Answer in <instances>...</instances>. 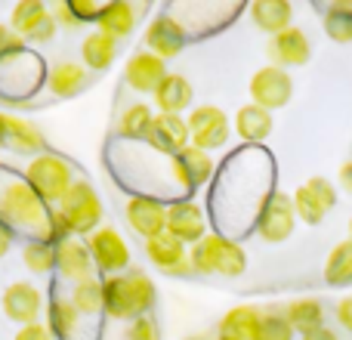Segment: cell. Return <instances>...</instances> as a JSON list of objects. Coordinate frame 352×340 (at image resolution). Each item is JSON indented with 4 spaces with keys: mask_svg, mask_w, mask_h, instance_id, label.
Instances as JSON below:
<instances>
[{
    "mask_svg": "<svg viewBox=\"0 0 352 340\" xmlns=\"http://www.w3.org/2000/svg\"><path fill=\"white\" fill-rule=\"evenodd\" d=\"M0 223L16 235L28 232L31 242H50V207L25 182L22 173L0 167Z\"/></svg>",
    "mask_w": 352,
    "mask_h": 340,
    "instance_id": "6da1fadb",
    "label": "cell"
},
{
    "mask_svg": "<svg viewBox=\"0 0 352 340\" xmlns=\"http://www.w3.org/2000/svg\"><path fill=\"white\" fill-rule=\"evenodd\" d=\"M155 281L142 269H127L121 275H109L102 281V312L111 319H133L148 316L155 306Z\"/></svg>",
    "mask_w": 352,
    "mask_h": 340,
    "instance_id": "7a4b0ae2",
    "label": "cell"
},
{
    "mask_svg": "<svg viewBox=\"0 0 352 340\" xmlns=\"http://www.w3.org/2000/svg\"><path fill=\"white\" fill-rule=\"evenodd\" d=\"M25 182L37 192V198L47 207H59V201L65 198V192L74 182V164L68 158L56 152H43L37 158L28 161V167L22 170Z\"/></svg>",
    "mask_w": 352,
    "mask_h": 340,
    "instance_id": "3957f363",
    "label": "cell"
},
{
    "mask_svg": "<svg viewBox=\"0 0 352 340\" xmlns=\"http://www.w3.org/2000/svg\"><path fill=\"white\" fill-rule=\"evenodd\" d=\"M41 84H47V68L41 56L31 53L28 47L0 59V96H6L10 103L34 96Z\"/></svg>",
    "mask_w": 352,
    "mask_h": 340,
    "instance_id": "277c9868",
    "label": "cell"
},
{
    "mask_svg": "<svg viewBox=\"0 0 352 340\" xmlns=\"http://www.w3.org/2000/svg\"><path fill=\"white\" fill-rule=\"evenodd\" d=\"M56 211L62 213V220L68 223V229H72L74 238H80V235L87 238L102 226V201H99L96 189H93L87 180H74Z\"/></svg>",
    "mask_w": 352,
    "mask_h": 340,
    "instance_id": "5b68a950",
    "label": "cell"
},
{
    "mask_svg": "<svg viewBox=\"0 0 352 340\" xmlns=\"http://www.w3.org/2000/svg\"><path fill=\"white\" fill-rule=\"evenodd\" d=\"M186 124H188L192 146L201 149V152L223 149L232 136V121L219 105H195L192 115L186 118Z\"/></svg>",
    "mask_w": 352,
    "mask_h": 340,
    "instance_id": "8992f818",
    "label": "cell"
},
{
    "mask_svg": "<svg viewBox=\"0 0 352 340\" xmlns=\"http://www.w3.org/2000/svg\"><path fill=\"white\" fill-rule=\"evenodd\" d=\"M10 28L19 34L25 43H50L56 37V19L41 0H22L12 6L10 12Z\"/></svg>",
    "mask_w": 352,
    "mask_h": 340,
    "instance_id": "52a82bcc",
    "label": "cell"
},
{
    "mask_svg": "<svg viewBox=\"0 0 352 340\" xmlns=\"http://www.w3.org/2000/svg\"><path fill=\"white\" fill-rule=\"evenodd\" d=\"M254 229H256V235H260L263 242H269V244L287 242V238L294 235V229H297V213H294L291 195H285V192L275 189V192L269 195V201L263 204Z\"/></svg>",
    "mask_w": 352,
    "mask_h": 340,
    "instance_id": "ba28073f",
    "label": "cell"
},
{
    "mask_svg": "<svg viewBox=\"0 0 352 340\" xmlns=\"http://www.w3.org/2000/svg\"><path fill=\"white\" fill-rule=\"evenodd\" d=\"M294 96V81L285 68L278 65H263L250 78V103L260 105L266 111H278L291 103Z\"/></svg>",
    "mask_w": 352,
    "mask_h": 340,
    "instance_id": "9c48e42d",
    "label": "cell"
},
{
    "mask_svg": "<svg viewBox=\"0 0 352 340\" xmlns=\"http://www.w3.org/2000/svg\"><path fill=\"white\" fill-rule=\"evenodd\" d=\"M87 248H90L93 257V266L99 273H109V275H121L124 269L130 266V248L124 242V235L111 226H99L93 235L84 238Z\"/></svg>",
    "mask_w": 352,
    "mask_h": 340,
    "instance_id": "30bf717a",
    "label": "cell"
},
{
    "mask_svg": "<svg viewBox=\"0 0 352 340\" xmlns=\"http://www.w3.org/2000/svg\"><path fill=\"white\" fill-rule=\"evenodd\" d=\"M124 213H127L130 229L140 238H146V242L167 232V204L161 198H155V195H133V198H127Z\"/></svg>",
    "mask_w": 352,
    "mask_h": 340,
    "instance_id": "8fae6325",
    "label": "cell"
},
{
    "mask_svg": "<svg viewBox=\"0 0 352 340\" xmlns=\"http://www.w3.org/2000/svg\"><path fill=\"white\" fill-rule=\"evenodd\" d=\"M167 235H173L176 242H182L186 248L198 244L207 235V217L195 201L176 198L173 204H167Z\"/></svg>",
    "mask_w": 352,
    "mask_h": 340,
    "instance_id": "7c38bea8",
    "label": "cell"
},
{
    "mask_svg": "<svg viewBox=\"0 0 352 340\" xmlns=\"http://www.w3.org/2000/svg\"><path fill=\"white\" fill-rule=\"evenodd\" d=\"M266 56H269V65H278V68H297V65H306L312 59V43L306 37L303 28L291 25L287 31L281 34L269 37V47H266Z\"/></svg>",
    "mask_w": 352,
    "mask_h": 340,
    "instance_id": "4fadbf2b",
    "label": "cell"
},
{
    "mask_svg": "<svg viewBox=\"0 0 352 340\" xmlns=\"http://www.w3.org/2000/svg\"><path fill=\"white\" fill-rule=\"evenodd\" d=\"M186 34H182L179 22L170 16L167 10H161L158 16L152 19V22L146 25V50L152 56H158V59H173V56H179L182 50H186Z\"/></svg>",
    "mask_w": 352,
    "mask_h": 340,
    "instance_id": "5bb4252c",
    "label": "cell"
},
{
    "mask_svg": "<svg viewBox=\"0 0 352 340\" xmlns=\"http://www.w3.org/2000/svg\"><path fill=\"white\" fill-rule=\"evenodd\" d=\"M146 142L155 149V152L167 155V158H176L182 149L192 146V136H188L186 118H182V115H155Z\"/></svg>",
    "mask_w": 352,
    "mask_h": 340,
    "instance_id": "9a60e30c",
    "label": "cell"
},
{
    "mask_svg": "<svg viewBox=\"0 0 352 340\" xmlns=\"http://www.w3.org/2000/svg\"><path fill=\"white\" fill-rule=\"evenodd\" d=\"M41 310H43V297L34 285H28V281H12V285L3 291V312L10 322H19V328L34 325L37 316H41Z\"/></svg>",
    "mask_w": 352,
    "mask_h": 340,
    "instance_id": "2e32d148",
    "label": "cell"
},
{
    "mask_svg": "<svg viewBox=\"0 0 352 340\" xmlns=\"http://www.w3.org/2000/svg\"><path fill=\"white\" fill-rule=\"evenodd\" d=\"M167 74H170L167 72V62L158 59V56H152L148 50L133 53L127 62V68H124V81H127V87L136 93H155Z\"/></svg>",
    "mask_w": 352,
    "mask_h": 340,
    "instance_id": "e0dca14e",
    "label": "cell"
},
{
    "mask_svg": "<svg viewBox=\"0 0 352 340\" xmlns=\"http://www.w3.org/2000/svg\"><path fill=\"white\" fill-rule=\"evenodd\" d=\"M56 269L65 281H84V279H93L96 266H93V257H90V248L87 242L80 238H65V242L56 244Z\"/></svg>",
    "mask_w": 352,
    "mask_h": 340,
    "instance_id": "ac0fdd59",
    "label": "cell"
},
{
    "mask_svg": "<svg viewBox=\"0 0 352 340\" xmlns=\"http://www.w3.org/2000/svg\"><path fill=\"white\" fill-rule=\"evenodd\" d=\"M146 257L167 275H188L192 266H188V248L182 242H176L173 235H158L146 242Z\"/></svg>",
    "mask_w": 352,
    "mask_h": 340,
    "instance_id": "d6986e66",
    "label": "cell"
},
{
    "mask_svg": "<svg viewBox=\"0 0 352 340\" xmlns=\"http://www.w3.org/2000/svg\"><path fill=\"white\" fill-rule=\"evenodd\" d=\"M47 328L53 340H80L84 334V316L74 310V304L68 297H50L47 306Z\"/></svg>",
    "mask_w": 352,
    "mask_h": 340,
    "instance_id": "ffe728a7",
    "label": "cell"
},
{
    "mask_svg": "<svg viewBox=\"0 0 352 340\" xmlns=\"http://www.w3.org/2000/svg\"><path fill=\"white\" fill-rule=\"evenodd\" d=\"M140 16H142V6L130 3V0H111V3L102 6V16H99V22H96V31L121 41V37L133 34Z\"/></svg>",
    "mask_w": 352,
    "mask_h": 340,
    "instance_id": "44dd1931",
    "label": "cell"
},
{
    "mask_svg": "<svg viewBox=\"0 0 352 340\" xmlns=\"http://www.w3.org/2000/svg\"><path fill=\"white\" fill-rule=\"evenodd\" d=\"M152 96L155 105H158V115H182L195 103V90L188 84V78H182V74H167Z\"/></svg>",
    "mask_w": 352,
    "mask_h": 340,
    "instance_id": "7402d4cb",
    "label": "cell"
},
{
    "mask_svg": "<svg viewBox=\"0 0 352 340\" xmlns=\"http://www.w3.org/2000/svg\"><path fill=\"white\" fill-rule=\"evenodd\" d=\"M90 81V72H87L80 62H56L53 68H47V90L53 96H62V99H72L78 96L80 90L87 87Z\"/></svg>",
    "mask_w": 352,
    "mask_h": 340,
    "instance_id": "603a6c76",
    "label": "cell"
},
{
    "mask_svg": "<svg viewBox=\"0 0 352 340\" xmlns=\"http://www.w3.org/2000/svg\"><path fill=\"white\" fill-rule=\"evenodd\" d=\"M232 124H235V134L241 136L248 146H260L263 140H269V134H272V127H275L272 111L260 109V105H254V103L241 105Z\"/></svg>",
    "mask_w": 352,
    "mask_h": 340,
    "instance_id": "cb8c5ba5",
    "label": "cell"
},
{
    "mask_svg": "<svg viewBox=\"0 0 352 340\" xmlns=\"http://www.w3.org/2000/svg\"><path fill=\"white\" fill-rule=\"evenodd\" d=\"M118 59V41L102 31H90L80 43V65L87 72H109Z\"/></svg>",
    "mask_w": 352,
    "mask_h": 340,
    "instance_id": "d4e9b609",
    "label": "cell"
},
{
    "mask_svg": "<svg viewBox=\"0 0 352 340\" xmlns=\"http://www.w3.org/2000/svg\"><path fill=\"white\" fill-rule=\"evenodd\" d=\"M250 19H254V25L260 31L275 37L291 28L294 6L287 3V0H254V3H250Z\"/></svg>",
    "mask_w": 352,
    "mask_h": 340,
    "instance_id": "484cf974",
    "label": "cell"
},
{
    "mask_svg": "<svg viewBox=\"0 0 352 340\" xmlns=\"http://www.w3.org/2000/svg\"><path fill=\"white\" fill-rule=\"evenodd\" d=\"M176 167H179L182 182L188 186V192L207 186V182L213 180V170H217V164H213V158H210V152H201V149H195V146L182 149V152L176 155Z\"/></svg>",
    "mask_w": 352,
    "mask_h": 340,
    "instance_id": "4316f807",
    "label": "cell"
},
{
    "mask_svg": "<svg viewBox=\"0 0 352 340\" xmlns=\"http://www.w3.org/2000/svg\"><path fill=\"white\" fill-rule=\"evenodd\" d=\"M6 146L19 155H43L47 149V140L43 134L37 130V124L25 121V118H16V115H6Z\"/></svg>",
    "mask_w": 352,
    "mask_h": 340,
    "instance_id": "83f0119b",
    "label": "cell"
},
{
    "mask_svg": "<svg viewBox=\"0 0 352 340\" xmlns=\"http://www.w3.org/2000/svg\"><path fill=\"white\" fill-rule=\"evenodd\" d=\"M263 310L260 306L241 304L235 310H229L223 319H219V334L223 337H235V340H254L256 328H260Z\"/></svg>",
    "mask_w": 352,
    "mask_h": 340,
    "instance_id": "f1b7e54d",
    "label": "cell"
},
{
    "mask_svg": "<svg viewBox=\"0 0 352 340\" xmlns=\"http://www.w3.org/2000/svg\"><path fill=\"white\" fill-rule=\"evenodd\" d=\"M281 316L287 319V325L294 328V334H297V331L300 334H309V331H316V328H324V306L312 297L291 300Z\"/></svg>",
    "mask_w": 352,
    "mask_h": 340,
    "instance_id": "f546056e",
    "label": "cell"
},
{
    "mask_svg": "<svg viewBox=\"0 0 352 340\" xmlns=\"http://www.w3.org/2000/svg\"><path fill=\"white\" fill-rule=\"evenodd\" d=\"M324 281L331 288H349L352 285V238L331 248L324 260Z\"/></svg>",
    "mask_w": 352,
    "mask_h": 340,
    "instance_id": "4dcf8cb0",
    "label": "cell"
},
{
    "mask_svg": "<svg viewBox=\"0 0 352 340\" xmlns=\"http://www.w3.org/2000/svg\"><path fill=\"white\" fill-rule=\"evenodd\" d=\"M74 310L80 312L84 319H96L102 312V281L93 275V279H84V281H74L72 285V297Z\"/></svg>",
    "mask_w": 352,
    "mask_h": 340,
    "instance_id": "1f68e13d",
    "label": "cell"
},
{
    "mask_svg": "<svg viewBox=\"0 0 352 340\" xmlns=\"http://www.w3.org/2000/svg\"><path fill=\"white\" fill-rule=\"evenodd\" d=\"M291 201H294V213H297V217L303 220L306 226H318V223H322V220L331 213V207L324 204V201L318 198L316 192H312L309 182L297 186V192L291 195Z\"/></svg>",
    "mask_w": 352,
    "mask_h": 340,
    "instance_id": "d6a6232c",
    "label": "cell"
},
{
    "mask_svg": "<svg viewBox=\"0 0 352 340\" xmlns=\"http://www.w3.org/2000/svg\"><path fill=\"white\" fill-rule=\"evenodd\" d=\"M324 34L334 43H352V3L337 0L324 10Z\"/></svg>",
    "mask_w": 352,
    "mask_h": 340,
    "instance_id": "836d02e7",
    "label": "cell"
},
{
    "mask_svg": "<svg viewBox=\"0 0 352 340\" xmlns=\"http://www.w3.org/2000/svg\"><path fill=\"white\" fill-rule=\"evenodd\" d=\"M248 269V254L238 242L219 235L217 244V263H213V275H241Z\"/></svg>",
    "mask_w": 352,
    "mask_h": 340,
    "instance_id": "e575fe53",
    "label": "cell"
},
{
    "mask_svg": "<svg viewBox=\"0 0 352 340\" xmlns=\"http://www.w3.org/2000/svg\"><path fill=\"white\" fill-rule=\"evenodd\" d=\"M152 109H148L146 103H136L130 105L127 111L121 115V121H118V136H124V140H146L148 130H152Z\"/></svg>",
    "mask_w": 352,
    "mask_h": 340,
    "instance_id": "d590c367",
    "label": "cell"
},
{
    "mask_svg": "<svg viewBox=\"0 0 352 340\" xmlns=\"http://www.w3.org/2000/svg\"><path fill=\"white\" fill-rule=\"evenodd\" d=\"M22 260H25V266L37 275L53 273L56 269V244L53 242H25Z\"/></svg>",
    "mask_w": 352,
    "mask_h": 340,
    "instance_id": "8d00e7d4",
    "label": "cell"
},
{
    "mask_svg": "<svg viewBox=\"0 0 352 340\" xmlns=\"http://www.w3.org/2000/svg\"><path fill=\"white\" fill-rule=\"evenodd\" d=\"M217 244H219V232H207L198 244L188 248V266L192 273L201 275H213V263H217Z\"/></svg>",
    "mask_w": 352,
    "mask_h": 340,
    "instance_id": "74e56055",
    "label": "cell"
},
{
    "mask_svg": "<svg viewBox=\"0 0 352 340\" xmlns=\"http://www.w3.org/2000/svg\"><path fill=\"white\" fill-rule=\"evenodd\" d=\"M254 340H294V328L287 325V319L281 312H272V310H263V319H260V328H256Z\"/></svg>",
    "mask_w": 352,
    "mask_h": 340,
    "instance_id": "f35d334b",
    "label": "cell"
},
{
    "mask_svg": "<svg viewBox=\"0 0 352 340\" xmlns=\"http://www.w3.org/2000/svg\"><path fill=\"white\" fill-rule=\"evenodd\" d=\"M68 3V10H72V16L78 19V25H87V22H93L96 25L99 22V16H102V0H65Z\"/></svg>",
    "mask_w": 352,
    "mask_h": 340,
    "instance_id": "ab89813d",
    "label": "cell"
},
{
    "mask_svg": "<svg viewBox=\"0 0 352 340\" xmlns=\"http://www.w3.org/2000/svg\"><path fill=\"white\" fill-rule=\"evenodd\" d=\"M127 340H161V328L152 316H140L130 322L127 328Z\"/></svg>",
    "mask_w": 352,
    "mask_h": 340,
    "instance_id": "60d3db41",
    "label": "cell"
},
{
    "mask_svg": "<svg viewBox=\"0 0 352 340\" xmlns=\"http://www.w3.org/2000/svg\"><path fill=\"white\" fill-rule=\"evenodd\" d=\"M306 182H309L312 192H316L318 198L331 207V211H334V207H337V186H334V182L324 180V176H312V180H306Z\"/></svg>",
    "mask_w": 352,
    "mask_h": 340,
    "instance_id": "b9f144b4",
    "label": "cell"
},
{
    "mask_svg": "<svg viewBox=\"0 0 352 340\" xmlns=\"http://www.w3.org/2000/svg\"><path fill=\"white\" fill-rule=\"evenodd\" d=\"M25 47H28V43H25L19 34H12L10 25H0V59L10 53H19V50H25Z\"/></svg>",
    "mask_w": 352,
    "mask_h": 340,
    "instance_id": "7bdbcfd3",
    "label": "cell"
},
{
    "mask_svg": "<svg viewBox=\"0 0 352 340\" xmlns=\"http://www.w3.org/2000/svg\"><path fill=\"white\" fill-rule=\"evenodd\" d=\"M53 19H56V25H62V28H68V31H74V28H80L78 25V19L72 16V10H68V3L62 0V3H53Z\"/></svg>",
    "mask_w": 352,
    "mask_h": 340,
    "instance_id": "ee69618b",
    "label": "cell"
},
{
    "mask_svg": "<svg viewBox=\"0 0 352 340\" xmlns=\"http://www.w3.org/2000/svg\"><path fill=\"white\" fill-rule=\"evenodd\" d=\"M16 340H53V334H50L47 325L34 322V325H25V328L16 331Z\"/></svg>",
    "mask_w": 352,
    "mask_h": 340,
    "instance_id": "f6af8a7d",
    "label": "cell"
},
{
    "mask_svg": "<svg viewBox=\"0 0 352 340\" xmlns=\"http://www.w3.org/2000/svg\"><path fill=\"white\" fill-rule=\"evenodd\" d=\"M334 312H337V322H340L343 328H346L349 334H352V297H343L340 304H337Z\"/></svg>",
    "mask_w": 352,
    "mask_h": 340,
    "instance_id": "bcb514c9",
    "label": "cell"
},
{
    "mask_svg": "<svg viewBox=\"0 0 352 340\" xmlns=\"http://www.w3.org/2000/svg\"><path fill=\"white\" fill-rule=\"evenodd\" d=\"M303 340H340V337H337V331H331L328 325H324V328H316V331H309V334H303Z\"/></svg>",
    "mask_w": 352,
    "mask_h": 340,
    "instance_id": "7dc6e473",
    "label": "cell"
},
{
    "mask_svg": "<svg viewBox=\"0 0 352 340\" xmlns=\"http://www.w3.org/2000/svg\"><path fill=\"white\" fill-rule=\"evenodd\" d=\"M10 248H12V232L6 229L3 223H0V257L10 254Z\"/></svg>",
    "mask_w": 352,
    "mask_h": 340,
    "instance_id": "c3c4849f",
    "label": "cell"
},
{
    "mask_svg": "<svg viewBox=\"0 0 352 340\" xmlns=\"http://www.w3.org/2000/svg\"><path fill=\"white\" fill-rule=\"evenodd\" d=\"M340 189H346V192H352V161H346V164H340Z\"/></svg>",
    "mask_w": 352,
    "mask_h": 340,
    "instance_id": "681fc988",
    "label": "cell"
},
{
    "mask_svg": "<svg viewBox=\"0 0 352 340\" xmlns=\"http://www.w3.org/2000/svg\"><path fill=\"white\" fill-rule=\"evenodd\" d=\"M0 146H6V115L0 111Z\"/></svg>",
    "mask_w": 352,
    "mask_h": 340,
    "instance_id": "f907efd6",
    "label": "cell"
},
{
    "mask_svg": "<svg viewBox=\"0 0 352 340\" xmlns=\"http://www.w3.org/2000/svg\"><path fill=\"white\" fill-rule=\"evenodd\" d=\"M213 340H235V337H223V334H217V337H213Z\"/></svg>",
    "mask_w": 352,
    "mask_h": 340,
    "instance_id": "816d5d0a",
    "label": "cell"
},
{
    "mask_svg": "<svg viewBox=\"0 0 352 340\" xmlns=\"http://www.w3.org/2000/svg\"><path fill=\"white\" fill-rule=\"evenodd\" d=\"M349 229H352V223H349Z\"/></svg>",
    "mask_w": 352,
    "mask_h": 340,
    "instance_id": "f5cc1de1",
    "label": "cell"
}]
</instances>
